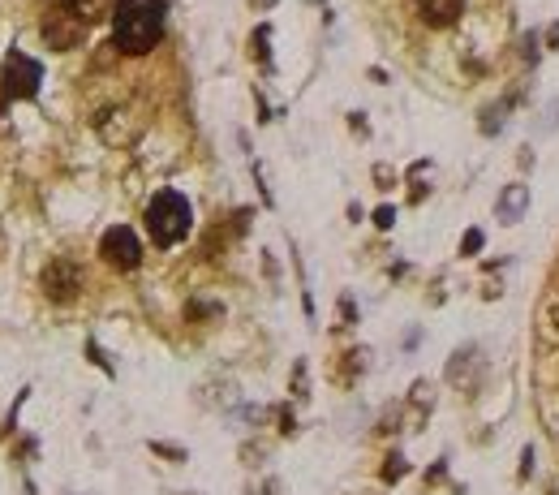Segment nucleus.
Returning <instances> with one entry per match:
<instances>
[{
	"label": "nucleus",
	"mask_w": 559,
	"mask_h": 495,
	"mask_svg": "<svg viewBox=\"0 0 559 495\" xmlns=\"http://www.w3.org/2000/svg\"><path fill=\"white\" fill-rule=\"evenodd\" d=\"M464 0H418V14H422L426 26H452L461 18Z\"/></svg>",
	"instance_id": "0eeeda50"
},
{
	"label": "nucleus",
	"mask_w": 559,
	"mask_h": 495,
	"mask_svg": "<svg viewBox=\"0 0 559 495\" xmlns=\"http://www.w3.org/2000/svg\"><path fill=\"white\" fill-rule=\"evenodd\" d=\"M190 224H194V212L176 190H159V194L151 198V207H147V229H151L155 246H176V241L190 233Z\"/></svg>",
	"instance_id": "f03ea898"
},
{
	"label": "nucleus",
	"mask_w": 559,
	"mask_h": 495,
	"mask_svg": "<svg viewBox=\"0 0 559 495\" xmlns=\"http://www.w3.org/2000/svg\"><path fill=\"white\" fill-rule=\"evenodd\" d=\"M555 495H559V491H555Z\"/></svg>",
	"instance_id": "ddd939ff"
},
{
	"label": "nucleus",
	"mask_w": 559,
	"mask_h": 495,
	"mask_svg": "<svg viewBox=\"0 0 559 495\" xmlns=\"http://www.w3.org/2000/svg\"><path fill=\"white\" fill-rule=\"evenodd\" d=\"M43 289L57 297V302H69V297L82 289V276H77L74 263H52V267L43 272Z\"/></svg>",
	"instance_id": "39448f33"
},
{
	"label": "nucleus",
	"mask_w": 559,
	"mask_h": 495,
	"mask_svg": "<svg viewBox=\"0 0 559 495\" xmlns=\"http://www.w3.org/2000/svg\"><path fill=\"white\" fill-rule=\"evenodd\" d=\"M39 78H43L39 60L22 57V52H9V57H5V91H9L14 99H31V95H35Z\"/></svg>",
	"instance_id": "7ed1b4c3"
},
{
	"label": "nucleus",
	"mask_w": 559,
	"mask_h": 495,
	"mask_svg": "<svg viewBox=\"0 0 559 495\" xmlns=\"http://www.w3.org/2000/svg\"><path fill=\"white\" fill-rule=\"evenodd\" d=\"M392 220H396L392 207H379V212H374V224H379V229H392Z\"/></svg>",
	"instance_id": "9d476101"
},
{
	"label": "nucleus",
	"mask_w": 559,
	"mask_h": 495,
	"mask_svg": "<svg viewBox=\"0 0 559 495\" xmlns=\"http://www.w3.org/2000/svg\"><path fill=\"white\" fill-rule=\"evenodd\" d=\"M542 125H546V130H555V125H559V99L546 108V121H542Z\"/></svg>",
	"instance_id": "9b49d317"
},
{
	"label": "nucleus",
	"mask_w": 559,
	"mask_h": 495,
	"mask_svg": "<svg viewBox=\"0 0 559 495\" xmlns=\"http://www.w3.org/2000/svg\"><path fill=\"white\" fill-rule=\"evenodd\" d=\"M551 48H559V26H551Z\"/></svg>",
	"instance_id": "f8f14e48"
},
{
	"label": "nucleus",
	"mask_w": 559,
	"mask_h": 495,
	"mask_svg": "<svg viewBox=\"0 0 559 495\" xmlns=\"http://www.w3.org/2000/svg\"><path fill=\"white\" fill-rule=\"evenodd\" d=\"M478 250H482V233H478V229H469V233H464V241H461V255L469 258V255H478Z\"/></svg>",
	"instance_id": "1a4fd4ad"
},
{
	"label": "nucleus",
	"mask_w": 559,
	"mask_h": 495,
	"mask_svg": "<svg viewBox=\"0 0 559 495\" xmlns=\"http://www.w3.org/2000/svg\"><path fill=\"white\" fill-rule=\"evenodd\" d=\"M409 465H405V456H387V465H383V478L387 482H396V478L405 474Z\"/></svg>",
	"instance_id": "6e6552de"
},
{
	"label": "nucleus",
	"mask_w": 559,
	"mask_h": 495,
	"mask_svg": "<svg viewBox=\"0 0 559 495\" xmlns=\"http://www.w3.org/2000/svg\"><path fill=\"white\" fill-rule=\"evenodd\" d=\"M525 212H529V185H521V181L503 185L500 202H495V216H500L503 224H517V220H525Z\"/></svg>",
	"instance_id": "423d86ee"
},
{
	"label": "nucleus",
	"mask_w": 559,
	"mask_h": 495,
	"mask_svg": "<svg viewBox=\"0 0 559 495\" xmlns=\"http://www.w3.org/2000/svg\"><path fill=\"white\" fill-rule=\"evenodd\" d=\"M164 35V4L159 0H121L113 9V40L121 52L142 57Z\"/></svg>",
	"instance_id": "f257e3e1"
},
{
	"label": "nucleus",
	"mask_w": 559,
	"mask_h": 495,
	"mask_svg": "<svg viewBox=\"0 0 559 495\" xmlns=\"http://www.w3.org/2000/svg\"><path fill=\"white\" fill-rule=\"evenodd\" d=\"M99 255L108 258L113 267H138V258H142V246H138L134 229L116 224V229H108V233H104V241H99Z\"/></svg>",
	"instance_id": "20e7f679"
}]
</instances>
